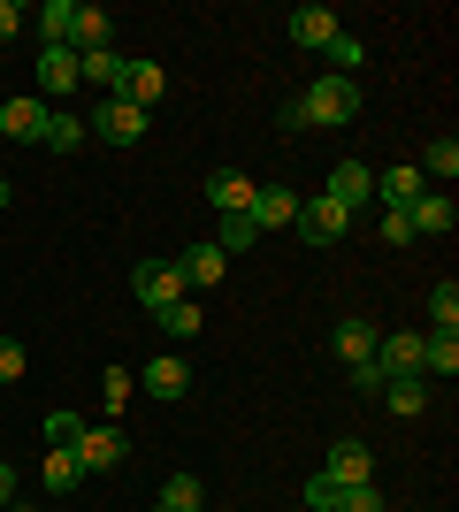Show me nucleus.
I'll return each mask as SVG.
<instances>
[{"label": "nucleus", "mask_w": 459, "mask_h": 512, "mask_svg": "<svg viewBox=\"0 0 459 512\" xmlns=\"http://www.w3.org/2000/svg\"><path fill=\"white\" fill-rule=\"evenodd\" d=\"M199 329H207V321H199V299H176L169 314H161V337H169V344H192Z\"/></svg>", "instance_id": "393cba45"}, {"label": "nucleus", "mask_w": 459, "mask_h": 512, "mask_svg": "<svg viewBox=\"0 0 459 512\" xmlns=\"http://www.w3.org/2000/svg\"><path fill=\"white\" fill-rule=\"evenodd\" d=\"M429 314H437V329H459V283H437V291H429Z\"/></svg>", "instance_id": "473e14b6"}, {"label": "nucleus", "mask_w": 459, "mask_h": 512, "mask_svg": "<svg viewBox=\"0 0 459 512\" xmlns=\"http://www.w3.org/2000/svg\"><path fill=\"white\" fill-rule=\"evenodd\" d=\"M421 176H437V184H452V176H459V138H437V146L421 153Z\"/></svg>", "instance_id": "c756f323"}, {"label": "nucleus", "mask_w": 459, "mask_h": 512, "mask_svg": "<svg viewBox=\"0 0 459 512\" xmlns=\"http://www.w3.org/2000/svg\"><path fill=\"white\" fill-rule=\"evenodd\" d=\"M131 291H138V314H169L176 299H192V291H184V276H176V260H138L131 268Z\"/></svg>", "instance_id": "f03ea898"}, {"label": "nucleus", "mask_w": 459, "mask_h": 512, "mask_svg": "<svg viewBox=\"0 0 459 512\" xmlns=\"http://www.w3.org/2000/svg\"><path fill=\"white\" fill-rule=\"evenodd\" d=\"M23 367H31V352L16 337H0V383H23Z\"/></svg>", "instance_id": "c9c22d12"}, {"label": "nucleus", "mask_w": 459, "mask_h": 512, "mask_svg": "<svg viewBox=\"0 0 459 512\" xmlns=\"http://www.w3.org/2000/svg\"><path fill=\"white\" fill-rule=\"evenodd\" d=\"M199 474H169V482H161V512H199Z\"/></svg>", "instance_id": "c85d7f7f"}, {"label": "nucleus", "mask_w": 459, "mask_h": 512, "mask_svg": "<svg viewBox=\"0 0 459 512\" xmlns=\"http://www.w3.org/2000/svg\"><path fill=\"white\" fill-rule=\"evenodd\" d=\"M39 146L77 153V146H85V115H69V107H46V138H39Z\"/></svg>", "instance_id": "4be33fe9"}, {"label": "nucleus", "mask_w": 459, "mask_h": 512, "mask_svg": "<svg viewBox=\"0 0 459 512\" xmlns=\"http://www.w3.org/2000/svg\"><path fill=\"white\" fill-rule=\"evenodd\" d=\"M39 92L46 100H69V92H77V46H39Z\"/></svg>", "instance_id": "f8f14e48"}, {"label": "nucleus", "mask_w": 459, "mask_h": 512, "mask_svg": "<svg viewBox=\"0 0 459 512\" xmlns=\"http://www.w3.org/2000/svg\"><path fill=\"white\" fill-rule=\"evenodd\" d=\"M0 207H8V184H0Z\"/></svg>", "instance_id": "79ce46f5"}, {"label": "nucleus", "mask_w": 459, "mask_h": 512, "mask_svg": "<svg viewBox=\"0 0 459 512\" xmlns=\"http://www.w3.org/2000/svg\"><path fill=\"white\" fill-rule=\"evenodd\" d=\"M215 245H222V253H230V260H238L245 245H261V230H253V222H245V214H222V230H215Z\"/></svg>", "instance_id": "7c9ffc66"}, {"label": "nucleus", "mask_w": 459, "mask_h": 512, "mask_svg": "<svg viewBox=\"0 0 459 512\" xmlns=\"http://www.w3.org/2000/svg\"><path fill=\"white\" fill-rule=\"evenodd\" d=\"M291 230H299V245L322 253V245H337V237L352 230V214L337 207V199H299V222H291Z\"/></svg>", "instance_id": "20e7f679"}, {"label": "nucleus", "mask_w": 459, "mask_h": 512, "mask_svg": "<svg viewBox=\"0 0 459 512\" xmlns=\"http://www.w3.org/2000/svg\"><path fill=\"white\" fill-rule=\"evenodd\" d=\"M115 77H123V54H115V46H85V54H77V85H115Z\"/></svg>", "instance_id": "5701e85b"}, {"label": "nucleus", "mask_w": 459, "mask_h": 512, "mask_svg": "<svg viewBox=\"0 0 459 512\" xmlns=\"http://www.w3.org/2000/svg\"><path fill=\"white\" fill-rule=\"evenodd\" d=\"M153 512H161V505H153Z\"/></svg>", "instance_id": "a18cd8bd"}, {"label": "nucleus", "mask_w": 459, "mask_h": 512, "mask_svg": "<svg viewBox=\"0 0 459 512\" xmlns=\"http://www.w3.org/2000/svg\"><path fill=\"white\" fill-rule=\"evenodd\" d=\"M8 512H23V505H8Z\"/></svg>", "instance_id": "37998d69"}, {"label": "nucleus", "mask_w": 459, "mask_h": 512, "mask_svg": "<svg viewBox=\"0 0 459 512\" xmlns=\"http://www.w3.org/2000/svg\"><path fill=\"white\" fill-rule=\"evenodd\" d=\"M322 474L337 482V490H352V482H375V459H368V444H352V436H345V444L322 459Z\"/></svg>", "instance_id": "f3484780"}, {"label": "nucleus", "mask_w": 459, "mask_h": 512, "mask_svg": "<svg viewBox=\"0 0 459 512\" xmlns=\"http://www.w3.org/2000/svg\"><path fill=\"white\" fill-rule=\"evenodd\" d=\"M0 512H8V505H0Z\"/></svg>", "instance_id": "c03bdc74"}, {"label": "nucleus", "mask_w": 459, "mask_h": 512, "mask_svg": "<svg viewBox=\"0 0 459 512\" xmlns=\"http://www.w3.org/2000/svg\"><path fill=\"white\" fill-rule=\"evenodd\" d=\"M337 512H383V490H375V482H352V490H337Z\"/></svg>", "instance_id": "72a5a7b5"}, {"label": "nucleus", "mask_w": 459, "mask_h": 512, "mask_svg": "<svg viewBox=\"0 0 459 512\" xmlns=\"http://www.w3.org/2000/svg\"><path fill=\"white\" fill-rule=\"evenodd\" d=\"M322 199H337L345 214H352V207H375V169H368V161H337Z\"/></svg>", "instance_id": "1a4fd4ad"}, {"label": "nucleus", "mask_w": 459, "mask_h": 512, "mask_svg": "<svg viewBox=\"0 0 459 512\" xmlns=\"http://www.w3.org/2000/svg\"><path fill=\"white\" fill-rule=\"evenodd\" d=\"M375 367H383V383H398V375H421V337H406V329H383V337H375Z\"/></svg>", "instance_id": "9d476101"}, {"label": "nucleus", "mask_w": 459, "mask_h": 512, "mask_svg": "<svg viewBox=\"0 0 459 512\" xmlns=\"http://www.w3.org/2000/svg\"><path fill=\"white\" fill-rule=\"evenodd\" d=\"M322 54H329V62H337V69H329V77H352V85H360V62H368V46L352 39V31H337V39H329Z\"/></svg>", "instance_id": "a878e982"}, {"label": "nucleus", "mask_w": 459, "mask_h": 512, "mask_svg": "<svg viewBox=\"0 0 459 512\" xmlns=\"http://www.w3.org/2000/svg\"><path fill=\"white\" fill-rule=\"evenodd\" d=\"M421 375H429V383H452L459 375V329H429V337H421Z\"/></svg>", "instance_id": "dca6fc26"}, {"label": "nucleus", "mask_w": 459, "mask_h": 512, "mask_svg": "<svg viewBox=\"0 0 459 512\" xmlns=\"http://www.w3.org/2000/svg\"><path fill=\"white\" fill-rule=\"evenodd\" d=\"M406 222H414V237H452V222H459V207L444 192H421L414 207H406Z\"/></svg>", "instance_id": "a211bd4d"}, {"label": "nucleus", "mask_w": 459, "mask_h": 512, "mask_svg": "<svg viewBox=\"0 0 459 512\" xmlns=\"http://www.w3.org/2000/svg\"><path fill=\"white\" fill-rule=\"evenodd\" d=\"M100 398H108V413H123L138 398V375H131V367H108V375H100Z\"/></svg>", "instance_id": "2f4dec72"}, {"label": "nucleus", "mask_w": 459, "mask_h": 512, "mask_svg": "<svg viewBox=\"0 0 459 512\" xmlns=\"http://www.w3.org/2000/svg\"><path fill=\"white\" fill-rule=\"evenodd\" d=\"M375 337H383V329H368V321H337V360L345 367L375 360Z\"/></svg>", "instance_id": "b1692460"}, {"label": "nucleus", "mask_w": 459, "mask_h": 512, "mask_svg": "<svg viewBox=\"0 0 459 512\" xmlns=\"http://www.w3.org/2000/svg\"><path fill=\"white\" fill-rule=\"evenodd\" d=\"M138 390H146V398H184V390H192V360H184V352H161V360H146Z\"/></svg>", "instance_id": "9b49d317"}, {"label": "nucleus", "mask_w": 459, "mask_h": 512, "mask_svg": "<svg viewBox=\"0 0 459 512\" xmlns=\"http://www.w3.org/2000/svg\"><path fill=\"white\" fill-rule=\"evenodd\" d=\"M0 505H16V467L0 459Z\"/></svg>", "instance_id": "a19ab883"}, {"label": "nucleus", "mask_w": 459, "mask_h": 512, "mask_svg": "<svg viewBox=\"0 0 459 512\" xmlns=\"http://www.w3.org/2000/svg\"><path fill=\"white\" fill-rule=\"evenodd\" d=\"M85 130H100V138H108V146H138V138H146V107L100 100V107H92V123H85Z\"/></svg>", "instance_id": "423d86ee"}, {"label": "nucleus", "mask_w": 459, "mask_h": 512, "mask_svg": "<svg viewBox=\"0 0 459 512\" xmlns=\"http://www.w3.org/2000/svg\"><path fill=\"white\" fill-rule=\"evenodd\" d=\"M253 192H261V184H253L245 169H215V176H207V207H215V214H245Z\"/></svg>", "instance_id": "4468645a"}, {"label": "nucleus", "mask_w": 459, "mask_h": 512, "mask_svg": "<svg viewBox=\"0 0 459 512\" xmlns=\"http://www.w3.org/2000/svg\"><path fill=\"white\" fill-rule=\"evenodd\" d=\"M245 222H253V230H291V222H299V192H291V184H261L253 207H245Z\"/></svg>", "instance_id": "6e6552de"}, {"label": "nucleus", "mask_w": 459, "mask_h": 512, "mask_svg": "<svg viewBox=\"0 0 459 512\" xmlns=\"http://www.w3.org/2000/svg\"><path fill=\"white\" fill-rule=\"evenodd\" d=\"M429 375H398V383H383V398H375V406L383 413H398V421H414V413H429Z\"/></svg>", "instance_id": "2eb2a0df"}, {"label": "nucleus", "mask_w": 459, "mask_h": 512, "mask_svg": "<svg viewBox=\"0 0 459 512\" xmlns=\"http://www.w3.org/2000/svg\"><path fill=\"white\" fill-rule=\"evenodd\" d=\"M31 31H39V46H69L77 39V0H46L31 16Z\"/></svg>", "instance_id": "6ab92c4d"}, {"label": "nucleus", "mask_w": 459, "mask_h": 512, "mask_svg": "<svg viewBox=\"0 0 459 512\" xmlns=\"http://www.w3.org/2000/svg\"><path fill=\"white\" fill-rule=\"evenodd\" d=\"M77 436H85V421H77V413H46V444H54V451H69Z\"/></svg>", "instance_id": "f704fd0d"}, {"label": "nucleus", "mask_w": 459, "mask_h": 512, "mask_svg": "<svg viewBox=\"0 0 459 512\" xmlns=\"http://www.w3.org/2000/svg\"><path fill=\"white\" fill-rule=\"evenodd\" d=\"M0 138H16V146H39V138H46V100H23V92H16V100L0 107Z\"/></svg>", "instance_id": "ddd939ff"}, {"label": "nucleus", "mask_w": 459, "mask_h": 512, "mask_svg": "<svg viewBox=\"0 0 459 512\" xmlns=\"http://www.w3.org/2000/svg\"><path fill=\"white\" fill-rule=\"evenodd\" d=\"M383 245H414V222H406V207H383Z\"/></svg>", "instance_id": "4c0bfd02"}, {"label": "nucleus", "mask_w": 459, "mask_h": 512, "mask_svg": "<svg viewBox=\"0 0 459 512\" xmlns=\"http://www.w3.org/2000/svg\"><path fill=\"white\" fill-rule=\"evenodd\" d=\"M169 92V69L161 62H146V54H123V77L108 85V100H123V107H146L153 115V100Z\"/></svg>", "instance_id": "7ed1b4c3"}, {"label": "nucleus", "mask_w": 459, "mask_h": 512, "mask_svg": "<svg viewBox=\"0 0 459 512\" xmlns=\"http://www.w3.org/2000/svg\"><path fill=\"white\" fill-rule=\"evenodd\" d=\"M352 390H360V398H383V367L360 360V367H352Z\"/></svg>", "instance_id": "ea45409f"}, {"label": "nucleus", "mask_w": 459, "mask_h": 512, "mask_svg": "<svg viewBox=\"0 0 459 512\" xmlns=\"http://www.w3.org/2000/svg\"><path fill=\"white\" fill-rule=\"evenodd\" d=\"M16 31H31V8H23V0H0V39H16Z\"/></svg>", "instance_id": "58836bf2"}, {"label": "nucleus", "mask_w": 459, "mask_h": 512, "mask_svg": "<svg viewBox=\"0 0 459 512\" xmlns=\"http://www.w3.org/2000/svg\"><path fill=\"white\" fill-rule=\"evenodd\" d=\"M77 474H85V467H77V451H46L39 482H46V490H54V497H69V490H77Z\"/></svg>", "instance_id": "bb28decb"}, {"label": "nucleus", "mask_w": 459, "mask_h": 512, "mask_svg": "<svg viewBox=\"0 0 459 512\" xmlns=\"http://www.w3.org/2000/svg\"><path fill=\"white\" fill-rule=\"evenodd\" d=\"M176 276H184V291H215V283L230 276V253H222L215 237H199V245L176 253Z\"/></svg>", "instance_id": "39448f33"}, {"label": "nucleus", "mask_w": 459, "mask_h": 512, "mask_svg": "<svg viewBox=\"0 0 459 512\" xmlns=\"http://www.w3.org/2000/svg\"><path fill=\"white\" fill-rule=\"evenodd\" d=\"M291 107H299L306 130H337V123H352V115H360V85H352V77H322V85H306Z\"/></svg>", "instance_id": "f257e3e1"}, {"label": "nucleus", "mask_w": 459, "mask_h": 512, "mask_svg": "<svg viewBox=\"0 0 459 512\" xmlns=\"http://www.w3.org/2000/svg\"><path fill=\"white\" fill-rule=\"evenodd\" d=\"M421 192H429V176H421V169H383V176H375V199H383V207H414Z\"/></svg>", "instance_id": "aec40b11"}, {"label": "nucleus", "mask_w": 459, "mask_h": 512, "mask_svg": "<svg viewBox=\"0 0 459 512\" xmlns=\"http://www.w3.org/2000/svg\"><path fill=\"white\" fill-rule=\"evenodd\" d=\"M345 31V23L329 16V8H291V46H329Z\"/></svg>", "instance_id": "412c9836"}, {"label": "nucleus", "mask_w": 459, "mask_h": 512, "mask_svg": "<svg viewBox=\"0 0 459 512\" xmlns=\"http://www.w3.org/2000/svg\"><path fill=\"white\" fill-rule=\"evenodd\" d=\"M108 31H115V16L85 0V8H77V39H69V46H77V54H85V46H108Z\"/></svg>", "instance_id": "cd10ccee"}, {"label": "nucleus", "mask_w": 459, "mask_h": 512, "mask_svg": "<svg viewBox=\"0 0 459 512\" xmlns=\"http://www.w3.org/2000/svg\"><path fill=\"white\" fill-rule=\"evenodd\" d=\"M306 512H337V482L329 474H306Z\"/></svg>", "instance_id": "e433bc0d"}, {"label": "nucleus", "mask_w": 459, "mask_h": 512, "mask_svg": "<svg viewBox=\"0 0 459 512\" xmlns=\"http://www.w3.org/2000/svg\"><path fill=\"white\" fill-rule=\"evenodd\" d=\"M69 451H77V467H85V474H115L123 459H131V444H123L115 428H85V436H77Z\"/></svg>", "instance_id": "0eeeda50"}]
</instances>
